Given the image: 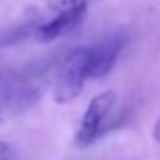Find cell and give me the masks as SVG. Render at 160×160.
Listing matches in <instances>:
<instances>
[{
  "mask_svg": "<svg viewBox=\"0 0 160 160\" xmlns=\"http://www.w3.org/2000/svg\"><path fill=\"white\" fill-rule=\"evenodd\" d=\"M88 75V47H77L58 66L53 80V99L68 104L78 98Z\"/></svg>",
  "mask_w": 160,
  "mask_h": 160,
  "instance_id": "cell-1",
  "label": "cell"
},
{
  "mask_svg": "<svg viewBox=\"0 0 160 160\" xmlns=\"http://www.w3.org/2000/svg\"><path fill=\"white\" fill-rule=\"evenodd\" d=\"M44 88V82L41 80L35 82L30 78L18 80L11 85H7L0 91V121L28 110L42 96Z\"/></svg>",
  "mask_w": 160,
  "mask_h": 160,
  "instance_id": "cell-2",
  "label": "cell"
},
{
  "mask_svg": "<svg viewBox=\"0 0 160 160\" xmlns=\"http://www.w3.org/2000/svg\"><path fill=\"white\" fill-rule=\"evenodd\" d=\"M127 36L122 32H115L104 36L94 46L88 47V75L90 78L105 77L116 64Z\"/></svg>",
  "mask_w": 160,
  "mask_h": 160,
  "instance_id": "cell-3",
  "label": "cell"
},
{
  "mask_svg": "<svg viewBox=\"0 0 160 160\" xmlns=\"http://www.w3.org/2000/svg\"><path fill=\"white\" fill-rule=\"evenodd\" d=\"M113 104H115V93L112 91H104L91 99L82 119H80L75 133V143L78 146L82 148L88 146L98 138L107 115L113 108Z\"/></svg>",
  "mask_w": 160,
  "mask_h": 160,
  "instance_id": "cell-4",
  "label": "cell"
},
{
  "mask_svg": "<svg viewBox=\"0 0 160 160\" xmlns=\"http://www.w3.org/2000/svg\"><path fill=\"white\" fill-rule=\"evenodd\" d=\"M85 13H87V3L71 5L63 13H60L57 18L42 24L36 30V39L41 42H49V41H53V39L69 33L82 22Z\"/></svg>",
  "mask_w": 160,
  "mask_h": 160,
  "instance_id": "cell-5",
  "label": "cell"
},
{
  "mask_svg": "<svg viewBox=\"0 0 160 160\" xmlns=\"http://www.w3.org/2000/svg\"><path fill=\"white\" fill-rule=\"evenodd\" d=\"M152 135H154L155 141L160 143V115H158V118H157V121H155V126H154V132H152Z\"/></svg>",
  "mask_w": 160,
  "mask_h": 160,
  "instance_id": "cell-6",
  "label": "cell"
}]
</instances>
